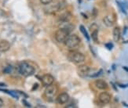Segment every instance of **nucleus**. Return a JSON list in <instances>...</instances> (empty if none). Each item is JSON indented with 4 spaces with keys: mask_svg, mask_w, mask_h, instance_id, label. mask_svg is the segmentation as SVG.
I'll use <instances>...</instances> for the list:
<instances>
[{
    "mask_svg": "<svg viewBox=\"0 0 128 108\" xmlns=\"http://www.w3.org/2000/svg\"><path fill=\"white\" fill-rule=\"evenodd\" d=\"M41 107V106L40 107ZM42 107H46L45 106H42Z\"/></svg>",
    "mask_w": 128,
    "mask_h": 108,
    "instance_id": "obj_33",
    "label": "nucleus"
},
{
    "mask_svg": "<svg viewBox=\"0 0 128 108\" xmlns=\"http://www.w3.org/2000/svg\"><path fill=\"white\" fill-rule=\"evenodd\" d=\"M41 81L42 82V85L44 86H50V85L53 84L54 81V78L50 75V74H46V75H44L42 78H41Z\"/></svg>",
    "mask_w": 128,
    "mask_h": 108,
    "instance_id": "obj_6",
    "label": "nucleus"
},
{
    "mask_svg": "<svg viewBox=\"0 0 128 108\" xmlns=\"http://www.w3.org/2000/svg\"><path fill=\"white\" fill-rule=\"evenodd\" d=\"M2 105H3V101L1 99H0V107H2Z\"/></svg>",
    "mask_w": 128,
    "mask_h": 108,
    "instance_id": "obj_30",
    "label": "nucleus"
},
{
    "mask_svg": "<svg viewBox=\"0 0 128 108\" xmlns=\"http://www.w3.org/2000/svg\"><path fill=\"white\" fill-rule=\"evenodd\" d=\"M57 93H58V88L56 86H54V85H50V86H46L45 92H44L46 97L48 99L54 98Z\"/></svg>",
    "mask_w": 128,
    "mask_h": 108,
    "instance_id": "obj_5",
    "label": "nucleus"
},
{
    "mask_svg": "<svg viewBox=\"0 0 128 108\" xmlns=\"http://www.w3.org/2000/svg\"><path fill=\"white\" fill-rule=\"evenodd\" d=\"M71 33V31L64 27H60L55 33V39L59 43H64Z\"/></svg>",
    "mask_w": 128,
    "mask_h": 108,
    "instance_id": "obj_3",
    "label": "nucleus"
},
{
    "mask_svg": "<svg viewBox=\"0 0 128 108\" xmlns=\"http://www.w3.org/2000/svg\"><path fill=\"white\" fill-rule=\"evenodd\" d=\"M124 104L125 105V107H128V105H127V104H126L125 103H124Z\"/></svg>",
    "mask_w": 128,
    "mask_h": 108,
    "instance_id": "obj_32",
    "label": "nucleus"
},
{
    "mask_svg": "<svg viewBox=\"0 0 128 108\" xmlns=\"http://www.w3.org/2000/svg\"><path fill=\"white\" fill-rule=\"evenodd\" d=\"M0 91L1 92H3V93H7V94H9V95H10L12 97H14V98H15V99H16L18 100V98H19V96H18V95L16 94V91H10V90H7V89H0Z\"/></svg>",
    "mask_w": 128,
    "mask_h": 108,
    "instance_id": "obj_15",
    "label": "nucleus"
},
{
    "mask_svg": "<svg viewBox=\"0 0 128 108\" xmlns=\"http://www.w3.org/2000/svg\"><path fill=\"white\" fill-rule=\"evenodd\" d=\"M95 86L98 89H101V90H105L108 88V84L104 80H102V79H98V80L95 82Z\"/></svg>",
    "mask_w": 128,
    "mask_h": 108,
    "instance_id": "obj_11",
    "label": "nucleus"
},
{
    "mask_svg": "<svg viewBox=\"0 0 128 108\" xmlns=\"http://www.w3.org/2000/svg\"><path fill=\"white\" fill-rule=\"evenodd\" d=\"M111 85H112V88L114 89V90H115V91H117V88H116V85H115L114 83H112V82H111Z\"/></svg>",
    "mask_w": 128,
    "mask_h": 108,
    "instance_id": "obj_28",
    "label": "nucleus"
},
{
    "mask_svg": "<svg viewBox=\"0 0 128 108\" xmlns=\"http://www.w3.org/2000/svg\"><path fill=\"white\" fill-rule=\"evenodd\" d=\"M105 45V47H106L108 50H112V48H113V44L112 43V42H108V43H106L104 45Z\"/></svg>",
    "mask_w": 128,
    "mask_h": 108,
    "instance_id": "obj_20",
    "label": "nucleus"
},
{
    "mask_svg": "<svg viewBox=\"0 0 128 108\" xmlns=\"http://www.w3.org/2000/svg\"><path fill=\"white\" fill-rule=\"evenodd\" d=\"M103 22H104V24L106 25L107 27H112L113 26V23L114 21L112 20V17H111L110 16H104V17L103 18Z\"/></svg>",
    "mask_w": 128,
    "mask_h": 108,
    "instance_id": "obj_14",
    "label": "nucleus"
},
{
    "mask_svg": "<svg viewBox=\"0 0 128 108\" xmlns=\"http://www.w3.org/2000/svg\"><path fill=\"white\" fill-rule=\"evenodd\" d=\"M98 100L102 104H107L111 101V95L107 92H103L99 95Z\"/></svg>",
    "mask_w": 128,
    "mask_h": 108,
    "instance_id": "obj_7",
    "label": "nucleus"
},
{
    "mask_svg": "<svg viewBox=\"0 0 128 108\" xmlns=\"http://www.w3.org/2000/svg\"><path fill=\"white\" fill-rule=\"evenodd\" d=\"M38 87V83H36L34 86H33V88H32V91H34V90H36Z\"/></svg>",
    "mask_w": 128,
    "mask_h": 108,
    "instance_id": "obj_25",
    "label": "nucleus"
},
{
    "mask_svg": "<svg viewBox=\"0 0 128 108\" xmlns=\"http://www.w3.org/2000/svg\"><path fill=\"white\" fill-rule=\"evenodd\" d=\"M6 85L5 83H2V82H0V87H6Z\"/></svg>",
    "mask_w": 128,
    "mask_h": 108,
    "instance_id": "obj_29",
    "label": "nucleus"
},
{
    "mask_svg": "<svg viewBox=\"0 0 128 108\" xmlns=\"http://www.w3.org/2000/svg\"><path fill=\"white\" fill-rule=\"evenodd\" d=\"M80 30L81 31V33L83 35V36H84L86 38V40L88 41H90V36H89V34H88V31H86V29L85 28V27L83 26V25H80Z\"/></svg>",
    "mask_w": 128,
    "mask_h": 108,
    "instance_id": "obj_16",
    "label": "nucleus"
},
{
    "mask_svg": "<svg viewBox=\"0 0 128 108\" xmlns=\"http://www.w3.org/2000/svg\"><path fill=\"white\" fill-rule=\"evenodd\" d=\"M97 11H98V10H97L96 9H93V15H94V16H96L97 14H98V12H97Z\"/></svg>",
    "mask_w": 128,
    "mask_h": 108,
    "instance_id": "obj_27",
    "label": "nucleus"
},
{
    "mask_svg": "<svg viewBox=\"0 0 128 108\" xmlns=\"http://www.w3.org/2000/svg\"><path fill=\"white\" fill-rule=\"evenodd\" d=\"M68 59L74 64H82L85 61V56L78 51L72 49L68 53Z\"/></svg>",
    "mask_w": 128,
    "mask_h": 108,
    "instance_id": "obj_4",
    "label": "nucleus"
},
{
    "mask_svg": "<svg viewBox=\"0 0 128 108\" xmlns=\"http://www.w3.org/2000/svg\"><path fill=\"white\" fill-rule=\"evenodd\" d=\"M16 92H18V93H19L20 94H21L22 96H24V97H28V96L27 94H25V93H24V92H20V91H16Z\"/></svg>",
    "mask_w": 128,
    "mask_h": 108,
    "instance_id": "obj_26",
    "label": "nucleus"
},
{
    "mask_svg": "<svg viewBox=\"0 0 128 108\" xmlns=\"http://www.w3.org/2000/svg\"><path fill=\"white\" fill-rule=\"evenodd\" d=\"M53 0H40L41 3H42L43 5H48L50 2H52Z\"/></svg>",
    "mask_w": 128,
    "mask_h": 108,
    "instance_id": "obj_22",
    "label": "nucleus"
},
{
    "mask_svg": "<svg viewBox=\"0 0 128 108\" xmlns=\"http://www.w3.org/2000/svg\"><path fill=\"white\" fill-rule=\"evenodd\" d=\"M80 42H81V40L78 35H69L68 38H67L66 41L64 42V44L68 48H69L71 49H75L79 47V45H80Z\"/></svg>",
    "mask_w": 128,
    "mask_h": 108,
    "instance_id": "obj_2",
    "label": "nucleus"
},
{
    "mask_svg": "<svg viewBox=\"0 0 128 108\" xmlns=\"http://www.w3.org/2000/svg\"><path fill=\"white\" fill-rule=\"evenodd\" d=\"M10 48V44L6 40L0 41V52H6Z\"/></svg>",
    "mask_w": 128,
    "mask_h": 108,
    "instance_id": "obj_12",
    "label": "nucleus"
},
{
    "mask_svg": "<svg viewBox=\"0 0 128 108\" xmlns=\"http://www.w3.org/2000/svg\"><path fill=\"white\" fill-rule=\"evenodd\" d=\"M22 103H23V104L25 106V107H32V106H31V104H29L28 102L25 100H22Z\"/></svg>",
    "mask_w": 128,
    "mask_h": 108,
    "instance_id": "obj_23",
    "label": "nucleus"
},
{
    "mask_svg": "<svg viewBox=\"0 0 128 108\" xmlns=\"http://www.w3.org/2000/svg\"><path fill=\"white\" fill-rule=\"evenodd\" d=\"M13 71V67L12 66H7L6 67H5L4 68V70H3V73L4 74H10L11 72H12Z\"/></svg>",
    "mask_w": 128,
    "mask_h": 108,
    "instance_id": "obj_18",
    "label": "nucleus"
},
{
    "mask_svg": "<svg viewBox=\"0 0 128 108\" xmlns=\"http://www.w3.org/2000/svg\"><path fill=\"white\" fill-rule=\"evenodd\" d=\"M96 29H98V25H97L96 24H93L90 27V30L91 31H94V30H96Z\"/></svg>",
    "mask_w": 128,
    "mask_h": 108,
    "instance_id": "obj_21",
    "label": "nucleus"
},
{
    "mask_svg": "<svg viewBox=\"0 0 128 108\" xmlns=\"http://www.w3.org/2000/svg\"><path fill=\"white\" fill-rule=\"evenodd\" d=\"M90 71V67L83 64V65H80L79 68H78V74H79V75L81 77H85L88 75Z\"/></svg>",
    "mask_w": 128,
    "mask_h": 108,
    "instance_id": "obj_8",
    "label": "nucleus"
},
{
    "mask_svg": "<svg viewBox=\"0 0 128 108\" xmlns=\"http://www.w3.org/2000/svg\"><path fill=\"white\" fill-rule=\"evenodd\" d=\"M91 38L94 42H98V29L91 31Z\"/></svg>",
    "mask_w": 128,
    "mask_h": 108,
    "instance_id": "obj_17",
    "label": "nucleus"
},
{
    "mask_svg": "<svg viewBox=\"0 0 128 108\" xmlns=\"http://www.w3.org/2000/svg\"><path fill=\"white\" fill-rule=\"evenodd\" d=\"M119 87L120 88H123V89H125L126 87H128V84H126V85H123V84H118Z\"/></svg>",
    "mask_w": 128,
    "mask_h": 108,
    "instance_id": "obj_24",
    "label": "nucleus"
},
{
    "mask_svg": "<svg viewBox=\"0 0 128 108\" xmlns=\"http://www.w3.org/2000/svg\"><path fill=\"white\" fill-rule=\"evenodd\" d=\"M18 70L21 75L24 77H29L35 74V68L27 62H21L19 64Z\"/></svg>",
    "mask_w": 128,
    "mask_h": 108,
    "instance_id": "obj_1",
    "label": "nucleus"
},
{
    "mask_svg": "<svg viewBox=\"0 0 128 108\" xmlns=\"http://www.w3.org/2000/svg\"><path fill=\"white\" fill-rule=\"evenodd\" d=\"M102 73H103V70L101 69V70H99L98 72H96L95 74H93V75H89V76H90V78H97V77H99L100 75H102Z\"/></svg>",
    "mask_w": 128,
    "mask_h": 108,
    "instance_id": "obj_19",
    "label": "nucleus"
},
{
    "mask_svg": "<svg viewBox=\"0 0 128 108\" xmlns=\"http://www.w3.org/2000/svg\"><path fill=\"white\" fill-rule=\"evenodd\" d=\"M123 68H124V70H125L126 71L128 72V67H123Z\"/></svg>",
    "mask_w": 128,
    "mask_h": 108,
    "instance_id": "obj_31",
    "label": "nucleus"
},
{
    "mask_svg": "<svg viewBox=\"0 0 128 108\" xmlns=\"http://www.w3.org/2000/svg\"><path fill=\"white\" fill-rule=\"evenodd\" d=\"M69 95L67 93H63L62 94H60L58 98H57V102L60 104H64L67 102L69 100Z\"/></svg>",
    "mask_w": 128,
    "mask_h": 108,
    "instance_id": "obj_9",
    "label": "nucleus"
},
{
    "mask_svg": "<svg viewBox=\"0 0 128 108\" xmlns=\"http://www.w3.org/2000/svg\"><path fill=\"white\" fill-rule=\"evenodd\" d=\"M120 35H121L120 28L119 27H116L113 29V31H112L113 40L115 42H119L120 39Z\"/></svg>",
    "mask_w": 128,
    "mask_h": 108,
    "instance_id": "obj_13",
    "label": "nucleus"
},
{
    "mask_svg": "<svg viewBox=\"0 0 128 108\" xmlns=\"http://www.w3.org/2000/svg\"><path fill=\"white\" fill-rule=\"evenodd\" d=\"M71 18H72V14L69 12H65V13H63L59 16V21L60 22V24L69 22Z\"/></svg>",
    "mask_w": 128,
    "mask_h": 108,
    "instance_id": "obj_10",
    "label": "nucleus"
}]
</instances>
